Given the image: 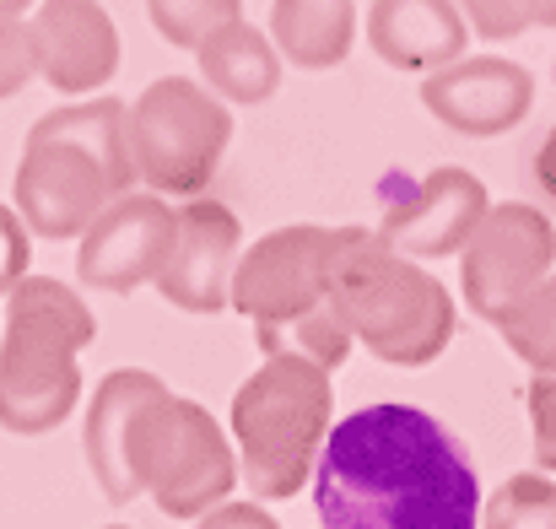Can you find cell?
Masks as SVG:
<instances>
[{"mask_svg":"<svg viewBox=\"0 0 556 529\" xmlns=\"http://www.w3.org/2000/svg\"><path fill=\"white\" fill-rule=\"evenodd\" d=\"M314 503L330 529H470L481 519V481L438 416L363 405L330 421L314 459Z\"/></svg>","mask_w":556,"mask_h":529,"instance_id":"6da1fadb","label":"cell"},{"mask_svg":"<svg viewBox=\"0 0 556 529\" xmlns=\"http://www.w3.org/2000/svg\"><path fill=\"white\" fill-rule=\"evenodd\" d=\"M330 298L352 341L394 367H427L432 356H443L459 325L454 292L427 276L421 260L400 254L368 227H336Z\"/></svg>","mask_w":556,"mask_h":529,"instance_id":"7a4b0ae2","label":"cell"},{"mask_svg":"<svg viewBox=\"0 0 556 529\" xmlns=\"http://www.w3.org/2000/svg\"><path fill=\"white\" fill-rule=\"evenodd\" d=\"M98 341L87 298L54 276H22L5 292L0 336V427L16 438H43L76 416L81 367L76 356Z\"/></svg>","mask_w":556,"mask_h":529,"instance_id":"3957f363","label":"cell"},{"mask_svg":"<svg viewBox=\"0 0 556 529\" xmlns=\"http://www.w3.org/2000/svg\"><path fill=\"white\" fill-rule=\"evenodd\" d=\"M227 416H232L238 476L249 481L254 497L281 503L314 476V459L336 421L330 367L298 352H270L260 373L238 383Z\"/></svg>","mask_w":556,"mask_h":529,"instance_id":"277c9868","label":"cell"},{"mask_svg":"<svg viewBox=\"0 0 556 529\" xmlns=\"http://www.w3.org/2000/svg\"><path fill=\"white\" fill-rule=\"evenodd\" d=\"M125 454V492L152 497L168 519H200L205 508L227 503L238 487V449L222 421L174 389L147 394L119 438Z\"/></svg>","mask_w":556,"mask_h":529,"instance_id":"5b68a950","label":"cell"},{"mask_svg":"<svg viewBox=\"0 0 556 529\" xmlns=\"http://www.w3.org/2000/svg\"><path fill=\"white\" fill-rule=\"evenodd\" d=\"M232 141V103L194 76H163L130 103L136 178L157 194H205Z\"/></svg>","mask_w":556,"mask_h":529,"instance_id":"8992f818","label":"cell"},{"mask_svg":"<svg viewBox=\"0 0 556 529\" xmlns=\"http://www.w3.org/2000/svg\"><path fill=\"white\" fill-rule=\"evenodd\" d=\"M330 260H336V227H314V222L276 227L249 249H238L227 308H238L254 330L287 325L330 298Z\"/></svg>","mask_w":556,"mask_h":529,"instance_id":"52a82bcc","label":"cell"},{"mask_svg":"<svg viewBox=\"0 0 556 529\" xmlns=\"http://www.w3.org/2000/svg\"><path fill=\"white\" fill-rule=\"evenodd\" d=\"M552 265H556V227L541 205H525V200L486 205V216L476 222V232H470L465 249H459L465 308L492 325V319H497L508 303H519Z\"/></svg>","mask_w":556,"mask_h":529,"instance_id":"ba28073f","label":"cell"},{"mask_svg":"<svg viewBox=\"0 0 556 529\" xmlns=\"http://www.w3.org/2000/svg\"><path fill=\"white\" fill-rule=\"evenodd\" d=\"M114 194H119L114 178L92 152H81L76 141H60V136H27L16 178H11V205L22 211L33 238H43V243L81 238V227Z\"/></svg>","mask_w":556,"mask_h":529,"instance_id":"9c48e42d","label":"cell"},{"mask_svg":"<svg viewBox=\"0 0 556 529\" xmlns=\"http://www.w3.org/2000/svg\"><path fill=\"white\" fill-rule=\"evenodd\" d=\"M174 243V205L157 189H119L76 243V281L92 292H136L152 287Z\"/></svg>","mask_w":556,"mask_h":529,"instance_id":"30bf717a","label":"cell"},{"mask_svg":"<svg viewBox=\"0 0 556 529\" xmlns=\"http://www.w3.org/2000/svg\"><path fill=\"white\" fill-rule=\"evenodd\" d=\"M421 109L454 136L492 141L525 125V114L535 109V76L530 65L503 54H459L421 76Z\"/></svg>","mask_w":556,"mask_h":529,"instance_id":"8fae6325","label":"cell"},{"mask_svg":"<svg viewBox=\"0 0 556 529\" xmlns=\"http://www.w3.org/2000/svg\"><path fill=\"white\" fill-rule=\"evenodd\" d=\"M243 249V227L222 200H189L174 205V243L152 287L185 308V314H222L227 308V281Z\"/></svg>","mask_w":556,"mask_h":529,"instance_id":"7c38bea8","label":"cell"},{"mask_svg":"<svg viewBox=\"0 0 556 529\" xmlns=\"http://www.w3.org/2000/svg\"><path fill=\"white\" fill-rule=\"evenodd\" d=\"M486 205H492V194L470 168H432L389 200L378 238L410 260H448L465 249V238L476 232Z\"/></svg>","mask_w":556,"mask_h":529,"instance_id":"4fadbf2b","label":"cell"},{"mask_svg":"<svg viewBox=\"0 0 556 529\" xmlns=\"http://www.w3.org/2000/svg\"><path fill=\"white\" fill-rule=\"evenodd\" d=\"M33 49L38 76L65 98H87L119 76V27L98 0H38Z\"/></svg>","mask_w":556,"mask_h":529,"instance_id":"5bb4252c","label":"cell"},{"mask_svg":"<svg viewBox=\"0 0 556 529\" xmlns=\"http://www.w3.org/2000/svg\"><path fill=\"white\" fill-rule=\"evenodd\" d=\"M363 33L389 71H416V76L459 60L470 43L459 0H372Z\"/></svg>","mask_w":556,"mask_h":529,"instance_id":"9a60e30c","label":"cell"},{"mask_svg":"<svg viewBox=\"0 0 556 529\" xmlns=\"http://www.w3.org/2000/svg\"><path fill=\"white\" fill-rule=\"evenodd\" d=\"M194 65H200V81L222 98V103H238V109H254V103H270L276 87H281V49L270 43V33L249 27L243 16L205 33L194 49Z\"/></svg>","mask_w":556,"mask_h":529,"instance_id":"2e32d148","label":"cell"},{"mask_svg":"<svg viewBox=\"0 0 556 529\" xmlns=\"http://www.w3.org/2000/svg\"><path fill=\"white\" fill-rule=\"evenodd\" d=\"M157 389H163L157 373H147V367H114V373H103V383H98L92 400H87L81 449H87L92 481L103 487V497H109L114 508L130 503V492H125V454H119L125 421H130V411H136L147 394H157Z\"/></svg>","mask_w":556,"mask_h":529,"instance_id":"e0dca14e","label":"cell"},{"mask_svg":"<svg viewBox=\"0 0 556 529\" xmlns=\"http://www.w3.org/2000/svg\"><path fill=\"white\" fill-rule=\"evenodd\" d=\"M270 43L292 71H336L357 43V0H270Z\"/></svg>","mask_w":556,"mask_h":529,"instance_id":"ac0fdd59","label":"cell"},{"mask_svg":"<svg viewBox=\"0 0 556 529\" xmlns=\"http://www.w3.org/2000/svg\"><path fill=\"white\" fill-rule=\"evenodd\" d=\"M27 136H60L76 141L81 152H92L114 189H136V152H130V109L119 98H87V103H65L54 114H43Z\"/></svg>","mask_w":556,"mask_h":529,"instance_id":"d6986e66","label":"cell"},{"mask_svg":"<svg viewBox=\"0 0 556 529\" xmlns=\"http://www.w3.org/2000/svg\"><path fill=\"white\" fill-rule=\"evenodd\" d=\"M492 325H497L503 347L519 356L525 367L556 373V265L519 298V303H508Z\"/></svg>","mask_w":556,"mask_h":529,"instance_id":"ffe728a7","label":"cell"},{"mask_svg":"<svg viewBox=\"0 0 556 529\" xmlns=\"http://www.w3.org/2000/svg\"><path fill=\"white\" fill-rule=\"evenodd\" d=\"M254 341H260V352H298V356H314V362H325L330 373L352 356V330H346V319H341V308H336V298H325V303H314L308 314H298V319H287V325H265V330H254Z\"/></svg>","mask_w":556,"mask_h":529,"instance_id":"44dd1931","label":"cell"},{"mask_svg":"<svg viewBox=\"0 0 556 529\" xmlns=\"http://www.w3.org/2000/svg\"><path fill=\"white\" fill-rule=\"evenodd\" d=\"M492 529H556V481L546 476H508L492 497H481V519Z\"/></svg>","mask_w":556,"mask_h":529,"instance_id":"7402d4cb","label":"cell"},{"mask_svg":"<svg viewBox=\"0 0 556 529\" xmlns=\"http://www.w3.org/2000/svg\"><path fill=\"white\" fill-rule=\"evenodd\" d=\"M152 27L163 33V43L174 49H194L205 33L227 27L243 16V0H147Z\"/></svg>","mask_w":556,"mask_h":529,"instance_id":"603a6c76","label":"cell"},{"mask_svg":"<svg viewBox=\"0 0 556 529\" xmlns=\"http://www.w3.org/2000/svg\"><path fill=\"white\" fill-rule=\"evenodd\" d=\"M33 76H38L33 22H27V16H0V103L16 98Z\"/></svg>","mask_w":556,"mask_h":529,"instance_id":"cb8c5ba5","label":"cell"},{"mask_svg":"<svg viewBox=\"0 0 556 529\" xmlns=\"http://www.w3.org/2000/svg\"><path fill=\"white\" fill-rule=\"evenodd\" d=\"M27 265H33V232H27L22 211L0 200V298L27 276Z\"/></svg>","mask_w":556,"mask_h":529,"instance_id":"d4e9b609","label":"cell"},{"mask_svg":"<svg viewBox=\"0 0 556 529\" xmlns=\"http://www.w3.org/2000/svg\"><path fill=\"white\" fill-rule=\"evenodd\" d=\"M525 400H530V427H535V459L541 470L556 476V373H535Z\"/></svg>","mask_w":556,"mask_h":529,"instance_id":"484cf974","label":"cell"},{"mask_svg":"<svg viewBox=\"0 0 556 529\" xmlns=\"http://www.w3.org/2000/svg\"><path fill=\"white\" fill-rule=\"evenodd\" d=\"M459 11H465L470 33H481V38H492V43L530 33V22H525V0H459Z\"/></svg>","mask_w":556,"mask_h":529,"instance_id":"4316f807","label":"cell"},{"mask_svg":"<svg viewBox=\"0 0 556 529\" xmlns=\"http://www.w3.org/2000/svg\"><path fill=\"white\" fill-rule=\"evenodd\" d=\"M535 178H541V189L556 200V125L546 130V141L535 147Z\"/></svg>","mask_w":556,"mask_h":529,"instance_id":"83f0119b","label":"cell"},{"mask_svg":"<svg viewBox=\"0 0 556 529\" xmlns=\"http://www.w3.org/2000/svg\"><path fill=\"white\" fill-rule=\"evenodd\" d=\"M38 0H0V16H27Z\"/></svg>","mask_w":556,"mask_h":529,"instance_id":"f1b7e54d","label":"cell"},{"mask_svg":"<svg viewBox=\"0 0 556 529\" xmlns=\"http://www.w3.org/2000/svg\"><path fill=\"white\" fill-rule=\"evenodd\" d=\"M552 71H556V65H552Z\"/></svg>","mask_w":556,"mask_h":529,"instance_id":"f546056e","label":"cell"}]
</instances>
